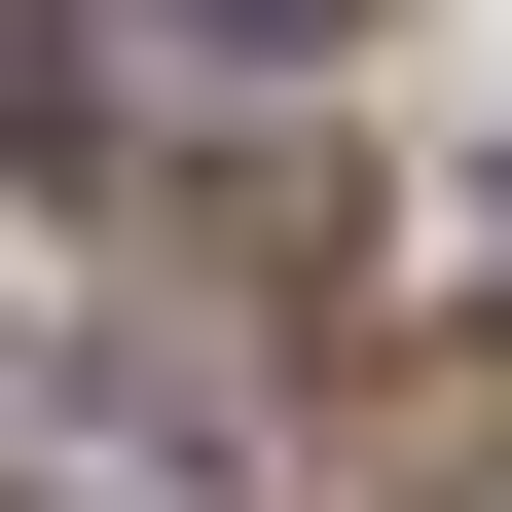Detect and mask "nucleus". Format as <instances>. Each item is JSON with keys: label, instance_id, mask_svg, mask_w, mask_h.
<instances>
[{"label": "nucleus", "instance_id": "f257e3e1", "mask_svg": "<svg viewBox=\"0 0 512 512\" xmlns=\"http://www.w3.org/2000/svg\"><path fill=\"white\" fill-rule=\"evenodd\" d=\"M74 74H110V37H74V0H0V183H37V147H74Z\"/></svg>", "mask_w": 512, "mask_h": 512}, {"label": "nucleus", "instance_id": "f03ea898", "mask_svg": "<svg viewBox=\"0 0 512 512\" xmlns=\"http://www.w3.org/2000/svg\"><path fill=\"white\" fill-rule=\"evenodd\" d=\"M183 37H220V74H330V37H366V0H183Z\"/></svg>", "mask_w": 512, "mask_h": 512}, {"label": "nucleus", "instance_id": "7ed1b4c3", "mask_svg": "<svg viewBox=\"0 0 512 512\" xmlns=\"http://www.w3.org/2000/svg\"><path fill=\"white\" fill-rule=\"evenodd\" d=\"M476 256H512V147H476Z\"/></svg>", "mask_w": 512, "mask_h": 512}]
</instances>
